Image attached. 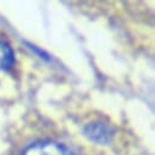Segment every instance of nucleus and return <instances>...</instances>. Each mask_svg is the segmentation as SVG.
Segmentation results:
<instances>
[{
    "mask_svg": "<svg viewBox=\"0 0 155 155\" xmlns=\"http://www.w3.org/2000/svg\"><path fill=\"white\" fill-rule=\"evenodd\" d=\"M22 155H73L66 147L51 140L38 142L29 145Z\"/></svg>",
    "mask_w": 155,
    "mask_h": 155,
    "instance_id": "1",
    "label": "nucleus"
},
{
    "mask_svg": "<svg viewBox=\"0 0 155 155\" xmlns=\"http://www.w3.org/2000/svg\"><path fill=\"white\" fill-rule=\"evenodd\" d=\"M84 134L91 140L100 143V144H105V143L110 142V139L112 137L111 130L107 126L103 125V124H91V125H87L86 128H84Z\"/></svg>",
    "mask_w": 155,
    "mask_h": 155,
    "instance_id": "2",
    "label": "nucleus"
},
{
    "mask_svg": "<svg viewBox=\"0 0 155 155\" xmlns=\"http://www.w3.org/2000/svg\"><path fill=\"white\" fill-rule=\"evenodd\" d=\"M15 62V56L11 47L0 41V70L2 71H8L12 67Z\"/></svg>",
    "mask_w": 155,
    "mask_h": 155,
    "instance_id": "3",
    "label": "nucleus"
}]
</instances>
